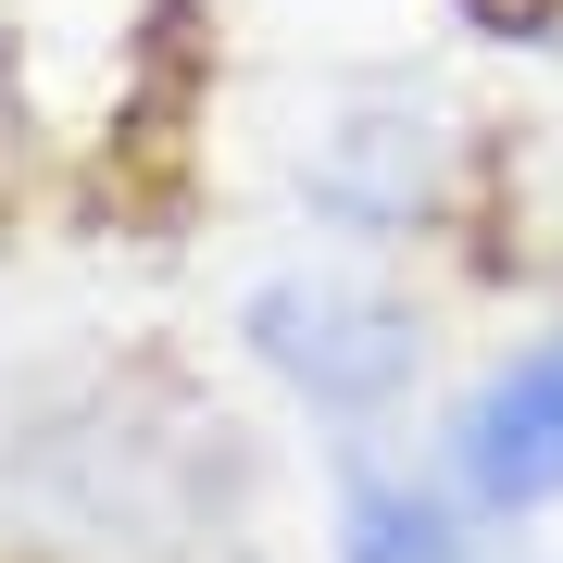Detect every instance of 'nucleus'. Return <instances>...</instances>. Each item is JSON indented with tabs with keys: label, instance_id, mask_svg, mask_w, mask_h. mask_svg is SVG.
<instances>
[{
	"label": "nucleus",
	"instance_id": "7ed1b4c3",
	"mask_svg": "<svg viewBox=\"0 0 563 563\" xmlns=\"http://www.w3.org/2000/svg\"><path fill=\"white\" fill-rule=\"evenodd\" d=\"M339 563H476L463 539V501L426 476H388V463H339Z\"/></svg>",
	"mask_w": 563,
	"mask_h": 563
},
{
	"label": "nucleus",
	"instance_id": "f257e3e1",
	"mask_svg": "<svg viewBox=\"0 0 563 563\" xmlns=\"http://www.w3.org/2000/svg\"><path fill=\"white\" fill-rule=\"evenodd\" d=\"M239 351L325 426H376L413 401L426 376V313L388 301L376 276H339V263H288L239 301Z\"/></svg>",
	"mask_w": 563,
	"mask_h": 563
},
{
	"label": "nucleus",
	"instance_id": "f03ea898",
	"mask_svg": "<svg viewBox=\"0 0 563 563\" xmlns=\"http://www.w3.org/2000/svg\"><path fill=\"white\" fill-rule=\"evenodd\" d=\"M439 463H451V501L488 514V526L563 501V325L526 339V351H501V363L451 401Z\"/></svg>",
	"mask_w": 563,
	"mask_h": 563
}]
</instances>
